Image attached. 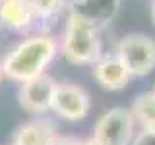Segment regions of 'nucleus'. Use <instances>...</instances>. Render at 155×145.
Wrapping results in <instances>:
<instances>
[{
    "mask_svg": "<svg viewBox=\"0 0 155 145\" xmlns=\"http://www.w3.org/2000/svg\"><path fill=\"white\" fill-rule=\"evenodd\" d=\"M58 54V43L51 35H31L18 43L4 56L2 70L8 79L25 83L43 76L47 66Z\"/></svg>",
    "mask_w": 155,
    "mask_h": 145,
    "instance_id": "1",
    "label": "nucleus"
},
{
    "mask_svg": "<svg viewBox=\"0 0 155 145\" xmlns=\"http://www.w3.org/2000/svg\"><path fill=\"white\" fill-rule=\"evenodd\" d=\"M58 50L70 64L76 66H93L99 60L103 45H101L99 29L91 25L87 19L80 18L78 14H68L62 41L58 45Z\"/></svg>",
    "mask_w": 155,
    "mask_h": 145,
    "instance_id": "2",
    "label": "nucleus"
},
{
    "mask_svg": "<svg viewBox=\"0 0 155 145\" xmlns=\"http://www.w3.org/2000/svg\"><path fill=\"white\" fill-rule=\"evenodd\" d=\"M116 56L132 77L147 76L155 70V41L142 33L126 35L116 45Z\"/></svg>",
    "mask_w": 155,
    "mask_h": 145,
    "instance_id": "3",
    "label": "nucleus"
},
{
    "mask_svg": "<svg viewBox=\"0 0 155 145\" xmlns=\"http://www.w3.org/2000/svg\"><path fill=\"white\" fill-rule=\"evenodd\" d=\"M93 135L105 145H132L136 137V120L132 110L114 106L97 120Z\"/></svg>",
    "mask_w": 155,
    "mask_h": 145,
    "instance_id": "4",
    "label": "nucleus"
},
{
    "mask_svg": "<svg viewBox=\"0 0 155 145\" xmlns=\"http://www.w3.org/2000/svg\"><path fill=\"white\" fill-rule=\"evenodd\" d=\"M56 81L51 76L43 74L31 81L19 83L18 103L29 114H45L52 108V99L56 91Z\"/></svg>",
    "mask_w": 155,
    "mask_h": 145,
    "instance_id": "5",
    "label": "nucleus"
},
{
    "mask_svg": "<svg viewBox=\"0 0 155 145\" xmlns=\"http://www.w3.org/2000/svg\"><path fill=\"white\" fill-rule=\"evenodd\" d=\"M91 99L87 91L74 83H58L52 99V112H56L60 118L68 122H78L84 120L89 114Z\"/></svg>",
    "mask_w": 155,
    "mask_h": 145,
    "instance_id": "6",
    "label": "nucleus"
},
{
    "mask_svg": "<svg viewBox=\"0 0 155 145\" xmlns=\"http://www.w3.org/2000/svg\"><path fill=\"white\" fill-rule=\"evenodd\" d=\"M93 79L107 91H120L130 83L132 76L118 60V56H101L93 64Z\"/></svg>",
    "mask_w": 155,
    "mask_h": 145,
    "instance_id": "7",
    "label": "nucleus"
},
{
    "mask_svg": "<svg viewBox=\"0 0 155 145\" xmlns=\"http://www.w3.org/2000/svg\"><path fill=\"white\" fill-rule=\"evenodd\" d=\"M118 6L120 0H76V2H72L70 12L87 19L91 25H95L101 31L114 19Z\"/></svg>",
    "mask_w": 155,
    "mask_h": 145,
    "instance_id": "8",
    "label": "nucleus"
},
{
    "mask_svg": "<svg viewBox=\"0 0 155 145\" xmlns=\"http://www.w3.org/2000/svg\"><path fill=\"white\" fill-rule=\"evenodd\" d=\"M58 137L56 128L51 120H31L21 124L14 132L16 145H52Z\"/></svg>",
    "mask_w": 155,
    "mask_h": 145,
    "instance_id": "9",
    "label": "nucleus"
},
{
    "mask_svg": "<svg viewBox=\"0 0 155 145\" xmlns=\"http://www.w3.org/2000/svg\"><path fill=\"white\" fill-rule=\"evenodd\" d=\"M35 21L31 8L25 0H2L0 2V23L14 31H27Z\"/></svg>",
    "mask_w": 155,
    "mask_h": 145,
    "instance_id": "10",
    "label": "nucleus"
},
{
    "mask_svg": "<svg viewBox=\"0 0 155 145\" xmlns=\"http://www.w3.org/2000/svg\"><path fill=\"white\" fill-rule=\"evenodd\" d=\"M132 116L142 130H155V93L147 91L134 99Z\"/></svg>",
    "mask_w": 155,
    "mask_h": 145,
    "instance_id": "11",
    "label": "nucleus"
},
{
    "mask_svg": "<svg viewBox=\"0 0 155 145\" xmlns=\"http://www.w3.org/2000/svg\"><path fill=\"white\" fill-rule=\"evenodd\" d=\"M25 2L31 8L35 19H48L62 12L66 6V0H25Z\"/></svg>",
    "mask_w": 155,
    "mask_h": 145,
    "instance_id": "12",
    "label": "nucleus"
},
{
    "mask_svg": "<svg viewBox=\"0 0 155 145\" xmlns=\"http://www.w3.org/2000/svg\"><path fill=\"white\" fill-rule=\"evenodd\" d=\"M132 145H155V130H140Z\"/></svg>",
    "mask_w": 155,
    "mask_h": 145,
    "instance_id": "13",
    "label": "nucleus"
},
{
    "mask_svg": "<svg viewBox=\"0 0 155 145\" xmlns=\"http://www.w3.org/2000/svg\"><path fill=\"white\" fill-rule=\"evenodd\" d=\"M52 145H81V139L72 137V135H58Z\"/></svg>",
    "mask_w": 155,
    "mask_h": 145,
    "instance_id": "14",
    "label": "nucleus"
},
{
    "mask_svg": "<svg viewBox=\"0 0 155 145\" xmlns=\"http://www.w3.org/2000/svg\"><path fill=\"white\" fill-rule=\"evenodd\" d=\"M81 145H105V143L99 141L95 135H91V137H87V139H81Z\"/></svg>",
    "mask_w": 155,
    "mask_h": 145,
    "instance_id": "15",
    "label": "nucleus"
},
{
    "mask_svg": "<svg viewBox=\"0 0 155 145\" xmlns=\"http://www.w3.org/2000/svg\"><path fill=\"white\" fill-rule=\"evenodd\" d=\"M151 21H153V25H155V0H153V4H151Z\"/></svg>",
    "mask_w": 155,
    "mask_h": 145,
    "instance_id": "16",
    "label": "nucleus"
},
{
    "mask_svg": "<svg viewBox=\"0 0 155 145\" xmlns=\"http://www.w3.org/2000/svg\"><path fill=\"white\" fill-rule=\"evenodd\" d=\"M4 77H6V76H4V70H2V62H0V83H2V79H4Z\"/></svg>",
    "mask_w": 155,
    "mask_h": 145,
    "instance_id": "17",
    "label": "nucleus"
},
{
    "mask_svg": "<svg viewBox=\"0 0 155 145\" xmlns=\"http://www.w3.org/2000/svg\"><path fill=\"white\" fill-rule=\"evenodd\" d=\"M151 91H153V93H155V85H153V89H151Z\"/></svg>",
    "mask_w": 155,
    "mask_h": 145,
    "instance_id": "18",
    "label": "nucleus"
},
{
    "mask_svg": "<svg viewBox=\"0 0 155 145\" xmlns=\"http://www.w3.org/2000/svg\"><path fill=\"white\" fill-rule=\"evenodd\" d=\"M12 145H16V143H12Z\"/></svg>",
    "mask_w": 155,
    "mask_h": 145,
    "instance_id": "19",
    "label": "nucleus"
},
{
    "mask_svg": "<svg viewBox=\"0 0 155 145\" xmlns=\"http://www.w3.org/2000/svg\"><path fill=\"white\" fill-rule=\"evenodd\" d=\"M0 2H2V0H0Z\"/></svg>",
    "mask_w": 155,
    "mask_h": 145,
    "instance_id": "20",
    "label": "nucleus"
}]
</instances>
